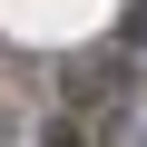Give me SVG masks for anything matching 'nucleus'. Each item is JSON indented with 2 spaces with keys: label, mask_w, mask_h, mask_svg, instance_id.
Listing matches in <instances>:
<instances>
[{
  "label": "nucleus",
  "mask_w": 147,
  "mask_h": 147,
  "mask_svg": "<svg viewBox=\"0 0 147 147\" xmlns=\"http://www.w3.org/2000/svg\"><path fill=\"white\" fill-rule=\"evenodd\" d=\"M118 88H137V59H127V39L59 59V108H69V118H98V108H118Z\"/></svg>",
  "instance_id": "nucleus-1"
},
{
  "label": "nucleus",
  "mask_w": 147,
  "mask_h": 147,
  "mask_svg": "<svg viewBox=\"0 0 147 147\" xmlns=\"http://www.w3.org/2000/svg\"><path fill=\"white\" fill-rule=\"evenodd\" d=\"M39 147H98V127H79V118H59V127H49Z\"/></svg>",
  "instance_id": "nucleus-2"
},
{
  "label": "nucleus",
  "mask_w": 147,
  "mask_h": 147,
  "mask_svg": "<svg viewBox=\"0 0 147 147\" xmlns=\"http://www.w3.org/2000/svg\"><path fill=\"white\" fill-rule=\"evenodd\" d=\"M127 59H147V0H137V20H127Z\"/></svg>",
  "instance_id": "nucleus-3"
}]
</instances>
